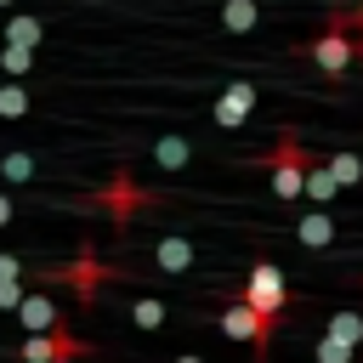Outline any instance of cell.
<instances>
[{
    "instance_id": "obj_1",
    "label": "cell",
    "mask_w": 363,
    "mask_h": 363,
    "mask_svg": "<svg viewBox=\"0 0 363 363\" xmlns=\"http://www.w3.org/2000/svg\"><path fill=\"white\" fill-rule=\"evenodd\" d=\"M267 176H272V199H301L306 193V170H312V153L295 130H278V142L261 153Z\"/></svg>"
},
{
    "instance_id": "obj_2",
    "label": "cell",
    "mask_w": 363,
    "mask_h": 363,
    "mask_svg": "<svg viewBox=\"0 0 363 363\" xmlns=\"http://www.w3.org/2000/svg\"><path fill=\"white\" fill-rule=\"evenodd\" d=\"M306 57L318 62V74H329V79H340L352 62H357V34L329 11V28L318 34V40H306Z\"/></svg>"
},
{
    "instance_id": "obj_3",
    "label": "cell",
    "mask_w": 363,
    "mask_h": 363,
    "mask_svg": "<svg viewBox=\"0 0 363 363\" xmlns=\"http://www.w3.org/2000/svg\"><path fill=\"white\" fill-rule=\"evenodd\" d=\"M244 301H250L261 318L284 323V312H289V284H284V267H272V261H255V267L244 272Z\"/></svg>"
},
{
    "instance_id": "obj_4",
    "label": "cell",
    "mask_w": 363,
    "mask_h": 363,
    "mask_svg": "<svg viewBox=\"0 0 363 363\" xmlns=\"http://www.w3.org/2000/svg\"><path fill=\"white\" fill-rule=\"evenodd\" d=\"M216 329H221L227 340H244V346H255V357H267V340L278 335V323H272V318H261V312H255V306H250L244 295L221 306V318H216Z\"/></svg>"
},
{
    "instance_id": "obj_5",
    "label": "cell",
    "mask_w": 363,
    "mask_h": 363,
    "mask_svg": "<svg viewBox=\"0 0 363 363\" xmlns=\"http://www.w3.org/2000/svg\"><path fill=\"white\" fill-rule=\"evenodd\" d=\"M91 346L68 329V323H57V329H45V335H28L23 346H17V363H74V357H85Z\"/></svg>"
},
{
    "instance_id": "obj_6",
    "label": "cell",
    "mask_w": 363,
    "mask_h": 363,
    "mask_svg": "<svg viewBox=\"0 0 363 363\" xmlns=\"http://www.w3.org/2000/svg\"><path fill=\"white\" fill-rule=\"evenodd\" d=\"M113 272L91 255V250H79L68 267H45V284H74V295H79V306H91L96 295H102V284H108Z\"/></svg>"
},
{
    "instance_id": "obj_7",
    "label": "cell",
    "mask_w": 363,
    "mask_h": 363,
    "mask_svg": "<svg viewBox=\"0 0 363 363\" xmlns=\"http://www.w3.org/2000/svg\"><path fill=\"white\" fill-rule=\"evenodd\" d=\"M153 199H159V193L136 187V176H130V170H119V176H113V182L96 193V210H102L108 221H130V216H136V210H147Z\"/></svg>"
},
{
    "instance_id": "obj_8",
    "label": "cell",
    "mask_w": 363,
    "mask_h": 363,
    "mask_svg": "<svg viewBox=\"0 0 363 363\" xmlns=\"http://www.w3.org/2000/svg\"><path fill=\"white\" fill-rule=\"evenodd\" d=\"M250 113H255V85H244V79H238V85H227V91L216 96V108H210V119H216V125H227V130H233V125H244Z\"/></svg>"
},
{
    "instance_id": "obj_9",
    "label": "cell",
    "mask_w": 363,
    "mask_h": 363,
    "mask_svg": "<svg viewBox=\"0 0 363 363\" xmlns=\"http://www.w3.org/2000/svg\"><path fill=\"white\" fill-rule=\"evenodd\" d=\"M17 318H23V329L28 335H45V329H57V323H68L57 306H51V295H23V306H17Z\"/></svg>"
},
{
    "instance_id": "obj_10",
    "label": "cell",
    "mask_w": 363,
    "mask_h": 363,
    "mask_svg": "<svg viewBox=\"0 0 363 363\" xmlns=\"http://www.w3.org/2000/svg\"><path fill=\"white\" fill-rule=\"evenodd\" d=\"M295 238H301L306 250H323V244H335V216H329V210H306V216L295 221Z\"/></svg>"
},
{
    "instance_id": "obj_11",
    "label": "cell",
    "mask_w": 363,
    "mask_h": 363,
    "mask_svg": "<svg viewBox=\"0 0 363 363\" xmlns=\"http://www.w3.org/2000/svg\"><path fill=\"white\" fill-rule=\"evenodd\" d=\"M153 267H159V272H187V267H193V244H187L182 233L159 238V244H153Z\"/></svg>"
},
{
    "instance_id": "obj_12",
    "label": "cell",
    "mask_w": 363,
    "mask_h": 363,
    "mask_svg": "<svg viewBox=\"0 0 363 363\" xmlns=\"http://www.w3.org/2000/svg\"><path fill=\"white\" fill-rule=\"evenodd\" d=\"M6 45H40L45 40V17H28V11H11L6 17V34H0Z\"/></svg>"
},
{
    "instance_id": "obj_13",
    "label": "cell",
    "mask_w": 363,
    "mask_h": 363,
    "mask_svg": "<svg viewBox=\"0 0 363 363\" xmlns=\"http://www.w3.org/2000/svg\"><path fill=\"white\" fill-rule=\"evenodd\" d=\"M255 23H261V0H227L221 6V28L227 34H250Z\"/></svg>"
},
{
    "instance_id": "obj_14",
    "label": "cell",
    "mask_w": 363,
    "mask_h": 363,
    "mask_svg": "<svg viewBox=\"0 0 363 363\" xmlns=\"http://www.w3.org/2000/svg\"><path fill=\"white\" fill-rule=\"evenodd\" d=\"M335 193H340V182H335L329 159H312V170H306V199H312V204H329Z\"/></svg>"
},
{
    "instance_id": "obj_15",
    "label": "cell",
    "mask_w": 363,
    "mask_h": 363,
    "mask_svg": "<svg viewBox=\"0 0 363 363\" xmlns=\"http://www.w3.org/2000/svg\"><path fill=\"white\" fill-rule=\"evenodd\" d=\"M187 159H193V147H187L182 136H159V142H153V164H159V170H182Z\"/></svg>"
},
{
    "instance_id": "obj_16",
    "label": "cell",
    "mask_w": 363,
    "mask_h": 363,
    "mask_svg": "<svg viewBox=\"0 0 363 363\" xmlns=\"http://www.w3.org/2000/svg\"><path fill=\"white\" fill-rule=\"evenodd\" d=\"M329 170H335V182H340V187H357V182H363V153L335 147V153H329Z\"/></svg>"
},
{
    "instance_id": "obj_17",
    "label": "cell",
    "mask_w": 363,
    "mask_h": 363,
    "mask_svg": "<svg viewBox=\"0 0 363 363\" xmlns=\"http://www.w3.org/2000/svg\"><path fill=\"white\" fill-rule=\"evenodd\" d=\"M34 170H40V159L34 153H0V182H34Z\"/></svg>"
},
{
    "instance_id": "obj_18",
    "label": "cell",
    "mask_w": 363,
    "mask_h": 363,
    "mask_svg": "<svg viewBox=\"0 0 363 363\" xmlns=\"http://www.w3.org/2000/svg\"><path fill=\"white\" fill-rule=\"evenodd\" d=\"M323 335H335V340H346V346H363V318H357V312H329Z\"/></svg>"
},
{
    "instance_id": "obj_19",
    "label": "cell",
    "mask_w": 363,
    "mask_h": 363,
    "mask_svg": "<svg viewBox=\"0 0 363 363\" xmlns=\"http://www.w3.org/2000/svg\"><path fill=\"white\" fill-rule=\"evenodd\" d=\"M28 108H34V96H28V85H23V79L0 85V119H23Z\"/></svg>"
},
{
    "instance_id": "obj_20",
    "label": "cell",
    "mask_w": 363,
    "mask_h": 363,
    "mask_svg": "<svg viewBox=\"0 0 363 363\" xmlns=\"http://www.w3.org/2000/svg\"><path fill=\"white\" fill-rule=\"evenodd\" d=\"M0 68H6L11 79H23V74L34 68V45H6V40H0Z\"/></svg>"
},
{
    "instance_id": "obj_21",
    "label": "cell",
    "mask_w": 363,
    "mask_h": 363,
    "mask_svg": "<svg viewBox=\"0 0 363 363\" xmlns=\"http://www.w3.org/2000/svg\"><path fill=\"white\" fill-rule=\"evenodd\" d=\"M312 357H318V363H352L357 346H346V340H335V335H318V340H312Z\"/></svg>"
},
{
    "instance_id": "obj_22",
    "label": "cell",
    "mask_w": 363,
    "mask_h": 363,
    "mask_svg": "<svg viewBox=\"0 0 363 363\" xmlns=\"http://www.w3.org/2000/svg\"><path fill=\"white\" fill-rule=\"evenodd\" d=\"M130 323H136V329H159V323H164V301H153V295L130 301Z\"/></svg>"
},
{
    "instance_id": "obj_23",
    "label": "cell",
    "mask_w": 363,
    "mask_h": 363,
    "mask_svg": "<svg viewBox=\"0 0 363 363\" xmlns=\"http://www.w3.org/2000/svg\"><path fill=\"white\" fill-rule=\"evenodd\" d=\"M23 295H28V289H23V278H0V312H17V306H23Z\"/></svg>"
},
{
    "instance_id": "obj_24",
    "label": "cell",
    "mask_w": 363,
    "mask_h": 363,
    "mask_svg": "<svg viewBox=\"0 0 363 363\" xmlns=\"http://www.w3.org/2000/svg\"><path fill=\"white\" fill-rule=\"evenodd\" d=\"M0 278H28V267L17 255H0Z\"/></svg>"
},
{
    "instance_id": "obj_25",
    "label": "cell",
    "mask_w": 363,
    "mask_h": 363,
    "mask_svg": "<svg viewBox=\"0 0 363 363\" xmlns=\"http://www.w3.org/2000/svg\"><path fill=\"white\" fill-rule=\"evenodd\" d=\"M6 221H11V199L0 193V227H6Z\"/></svg>"
},
{
    "instance_id": "obj_26",
    "label": "cell",
    "mask_w": 363,
    "mask_h": 363,
    "mask_svg": "<svg viewBox=\"0 0 363 363\" xmlns=\"http://www.w3.org/2000/svg\"><path fill=\"white\" fill-rule=\"evenodd\" d=\"M176 363H204V357H193V352H187V357H176Z\"/></svg>"
},
{
    "instance_id": "obj_27",
    "label": "cell",
    "mask_w": 363,
    "mask_h": 363,
    "mask_svg": "<svg viewBox=\"0 0 363 363\" xmlns=\"http://www.w3.org/2000/svg\"><path fill=\"white\" fill-rule=\"evenodd\" d=\"M0 11H17V0H0Z\"/></svg>"
}]
</instances>
